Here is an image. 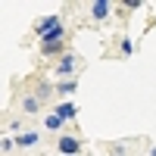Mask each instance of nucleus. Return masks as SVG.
Returning a JSON list of instances; mask_svg holds the SVG:
<instances>
[{"label":"nucleus","instance_id":"3","mask_svg":"<svg viewBox=\"0 0 156 156\" xmlns=\"http://www.w3.org/2000/svg\"><path fill=\"white\" fill-rule=\"evenodd\" d=\"M59 25H62V22H59V16H47V19H44L41 25H37V37H44V34H50L53 28H59Z\"/></svg>","mask_w":156,"mask_h":156},{"label":"nucleus","instance_id":"7","mask_svg":"<svg viewBox=\"0 0 156 156\" xmlns=\"http://www.w3.org/2000/svg\"><path fill=\"white\" fill-rule=\"evenodd\" d=\"M56 115H59L62 122H66V119H75V103H59V109H56Z\"/></svg>","mask_w":156,"mask_h":156},{"label":"nucleus","instance_id":"2","mask_svg":"<svg viewBox=\"0 0 156 156\" xmlns=\"http://www.w3.org/2000/svg\"><path fill=\"white\" fill-rule=\"evenodd\" d=\"M56 147H59V153H66V156H75L78 150H81V144H78V140H75V137H69V134H62Z\"/></svg>","mask_w":156,"mask_h":156},{"label":"nucleus","instance_id":"9","mask_svg":"<svg viewBox=\"0 0 156 156\" xmlns=\"http://www.w3.org/2000/svg\"><path fill=\"white\" fill-rule=\"evenodd\" d=\"M44 125H47V131H56V128L62 125V119H59V115L53 112V115H47V119H44Z\"/></svg>","mask_w":156,"mask_h":156},{"label":"nucleus","instance_id":"10","mask_svg":"<svg viewBox=\"0 0 156 156\" xmlns=\"http://www.w3.org/2000/svg\"><path fill=\"white\" fill-rule=\"evenodd\" d=\"M75 87H78L75 81H62V84H59L56 90H59V94H72V90H75Z\"/></svg>","mask_w":156,"mask_h":156},{"label":"nucleus","instance_id":"11","mask_svg":"<svg viewBox=\"0 0 156 156\" xmlns=\"http://www.w3.org/2000/svg\"><path fill=\"white\" fill-rule=\"evenodd\" d=\"M153 156H156V147H153Z\"/></svg>","mask_w":156,"mask_h":156},{"label":"nucleus","instance_id":"6","mask_svg":"<svg viewBox=\"0 0 156 156\" xmlns=\"http://www.w3.org/2000/svg\"><path fill=\"white\" fill-rule=\"evenodd\" d=\"M75 62H78V59H75L72 53H69V56H62V59H59V66H56V69H59V75H69V72L75 69Z\"/></svg>","mask_w":156,"mask_h":156},{"label":"nucleus","instance_id":"1","mask_svg":"<svg viewBox=\"0 0 156 156\" xmlns=\"http://www.w3.org/2000/svg\"><path fill=\"white\" fill-rule=\"evenodd\" d=\"M66 47V28H53L50 34H44L41 37V53H47V56H53V53H59V50Z\"/></svg>","mask_w":156,"mask_h":156},{"label":"nucleus","instance_id":"4","mask_svg":"<svg viewBox=\"0 0 156 156\" xmlns=\"http://www.w3.org/2000/svg\"><path fill=\"white\" fill-rule=\"evenodd\" d=\"M109 9H112V3H106V0H97V3H90V16H94V19H106Z\"/></svg>","mask_w":156,"mask_h":156},{"label":"nucleus","instance_id":"5","mask_svg":"<svg viewBox=\"0 0 156 156\" xmlns=\"http://www.w3.org/2000/svg\"><path fill=\"white\" fill-rule=\"evenodd\" d=\"M37 140H41V137H37V131H25L22 137H16V144H19V147H34Z\"/></svg>","mask_w":156,"mask_h":156},{"label":"nucleus","instance_id":"8","mask_svg":"<svg viewBox=\"0 0 156 156\" xmlns=\"http://www.w3.org/2000/svg\"><path fill=\"white\" fill-rule=\"evenodd\" d=\"M37 106H41V100H37V97H25V100H22V109L28 112V115H34Z\"/></svg>","mask_w":156,"mask_h":156}]
</instances>
